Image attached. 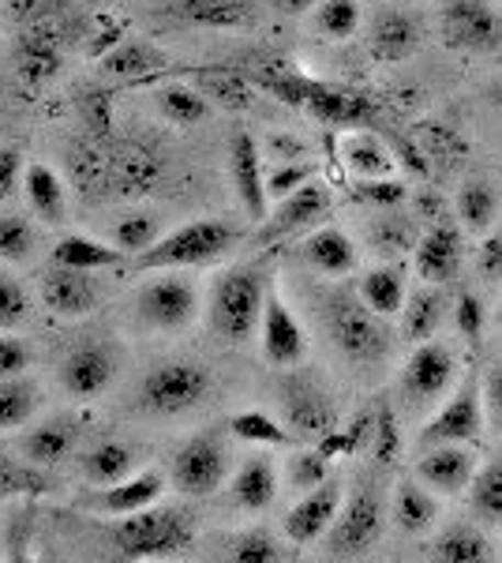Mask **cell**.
Wrapping results in <instances>:
<instances>
[{
    "instance_id": "83f0119b",
    "label": "cell",
    "mask_w": 502,
    "mask_h": 563,
    "mask_svg": "<svg viewBox=\"0 0 502 563\" xmlns=\"http://www.w3.org/2000/svg\"><path fill=\"white\" fill-rule=\"evenodd\" d=\"M23 192L31 211L42 218L45 225H60L64 211H68V192H64V180L57 177V169L49 166H26L23 174Z\"/></svg>"
},
{
    "instance_id": "277c9868",
    "label": "cell",
    "mask_w": 502,
    "mask_h": 563,
    "mask_svg": "<svg viewBox=\"0 0 502 563\" xmlns=\"http://www.w3.org/2000/svg\"><path fill=\"white\" fill-rule=\"evenodd\" d=\"M270 95H278L281 102L308 109L312 117H319L323 124H337V129H356V124H368L376 117V109L364 95H353V90L331 87V84H315L308 76H263L259 79Z\"/></svg>"
},
{
    "instance_id": "8fae6325",
    "label": "cell",
    "mask_w": 502,
    "mask_h": 563,
    "mask_svg": "<svg viewBox=\"0 0 502 563\" xmlns=\"http://www.w3.org/2000/svg\"><path fill=\"white\" fill-rule=\"evenodd\" d=\"M483 421H488V410H483V395L472 379L454 390L446 398V406L432 421L420 429V448H435V443H477L483 432Z\"/></svg>"
},
{
    "instance_id": "7402d4cb",
    "label": "cell",
    "mask_w": 502,
    "mask_h": 563,
    "mask_svg": "<svg viewBox=\"0 0 502 563\" xmlns=\"http://www.w3.org/2000/svg\"><path fill=\"white\" fill-rule=\"evenodd\" d=\"M60 68V26H23L15 42V71L23 84L38 87Z\"/></svg>"
},
{
    "instance_id": "ba28073f",
    "label": "cell",
    "mask_w": 502,
    "mask_h": 563,
    "mask_svg": "<svg viewBox=\"0 0 502 563\" xmlns=\"http://www.w3.org/2000/svg\"><path fill=\"white\" fill-rule=\"evenodd\" d=\"M225 474H230V451H225L222 435L199 432L172 455L169 485L185 496H210L222 488Z\"/></svg>"
},
{
    "instance_id": "52a82bcc",
    "label": "cell",
    "mask_w": 502,
    "mask_h": 563,
    "mask_svg": "<svg viewBox=\"0 0 502 563\" xmlns=\"http://www.w3.org/2000/svg\"><path fill=\"white\" fill-rule=\"evenodd\" d=\"M382 316L371 312L368 305L360 301V294H337L326 305V327H331V339L334 346L345 353L349 361H379L387 353V331L379 327Z\"/></svg>"
},
{
    "instance_id": "4316f807",
    "label": "cell",
    "mask_w": 502,
    "mask_h": 563,
    "mask_svg": "<svg viewBox=\"0 0 502 563\" xmlns=\"http://www.w3.org/2000/svg\"><path fill=\"white\" fill-rule=\"evenodd\" d=\"M420 42V26L416 20H409L405 12H382L368 26V49L379 60H401L416 49Z\"/></svg>"
},
{
    "instance_id": "f5cc1de1",
    "label": "cell",
    "mask_w": 502,
    "mask_h": 563,
    "mask_svg": "<svg viewBox=\"0 0 502 563\" xmlns=\"http://www.w3.org/2000/svg\"><path fill=\"white\" fill-rule=\"evenodd\" d=\"M315 177V166H308V162H281V166H274L267 174V192L270 199L278 203V199H286L289 192H297L300 185H308V180Z\"/></svg>"
},
{
    "instance_id": "8d00e7d4",
    "label": "cell",
    "mask_w": 502,
    "mask_h": 563,
    "mask_svg": "<svg viewBox=\"0 0 502 563\" xmlns=\"http://www.w3.org/2000/svg\"><path fill=\"white\" fill-rule=\"evenodd\" d=\"M439 327H443V294L424 282V289H416L405 301V308H401V331H405L409 342H427L439 334Z\"/></svg>"
},
{
    "instance_id": "816d5d0a",
    "label": "cell",
    "mask_w": 502,
    "mask_h": 563,
    "mask_svg": "<svg viewBox=\"0 0 502 563\" xmlns=\"http://www.w3.org/2000/svg\"><path fill=\"white\" fill-rule=\"evenodd\" d=\"M371 451L382 466L398 462V451H401V432H398V417L390 406H379V413L371 417Z\"/></svg>"
},
{
    "instance_id": "db71d44e",
    "label": "cell",
    "mask_w": 502,
    "mask_h": 563,
    "mask_svg": "<svg viewBox=\"0 0 502 563\" xmlns=\"http://www.w3.org/2000/svg\"><path fill=\"white\" fill-rule=\"evenodd\" d=\"M405 185L394 177H360V185H356V199L371 207H398L405 203Z\"/></svg>"
},
{
    "instance_id": "b9f144b4",
    "label": "cell",
    "mask_w": 502,
    "mask_h": 563,
    "mask_svg": "<svg viewBox=\"0 0 502 563\" xmlns=\"http://www.w3.org/2000/svg\"><path fill=\"white\" fill-rule=\"evenodd\" d=\"M38 410V387L23 376L0 379V429H23Z\"/></svg>"
},
{
    "instance_id": "74e56055",
    "label": "cell",
    "mask_w": 502,
    "mask_h": 563,
    "mask_svg": "<svg viewBox=\"0 0 502 563\" xmlns=\"http://www.w3.org/2000/svg\"><path fill=\"white\" fill-rule=\"evenodd\" d=\"M135 462H140L135 459V448H127L121 440H109V443H98V448L83 459V470L94 485L109 488V485H116V481L132 477Z\"/></svg>"
},
{
    "instance_id": "f6af8a7d",
    "label": "cell",
    "mask_w": 502,
    "mask_h": 563,
    "mask_svg": "<svg viewBox=\"0 0 502 563\" xmlns=\"http://www.w3.org/2000/svg\"><path fill=\"white\" fill-rule=\"evenodd\" d=\"M230 432L244 443H263V448H286L289 429H281V421H274L263 410H244L230 421Z\"/></svg>"
},
{
    "instance_id": "d4e9b609",
    "label": "cell",
    "mask_w": 502,
    "mask_h": 563,
    "mask_svg": "<svg viewBox=\"0 0 502 563\" xmlns=\"http://www.w3.org/2000/svg\"><path fill=\"white\" fill-rule=\"evenodd\" d=\"M233 504L241 507V511H267V507L274 504V496H278V470H274V462L267 455H255L244 462L241 470H236L233 485Z\"/></svg>"
},
{
    "instance_id": "e7e4bbea",
    "label": "cell",
    "mask_w": 502,
    "mask_h": 563,
    "mask_svg": "<svg viewBox=\"0 0 502 563\" xmlns=\"http://www.w3.org/2000/svg\"><path fill=\"white\" fill-rule=\"evenodd\" d=\"M390 4H416V0H390Z\"/></svg>"
},
{
    "instance_id": "94428289",
    "label": "cell",
    "mask_w": 502,
    "mask_h": 563,
    "mask_svg": "<svg viewBox=\"0 0 502 563\" xmlns=\"http://www.w3.org/2000/svg\"><path fill=\"white\" fill-rule=\"evenodd\" d=\"M480 395H483V410H488V421H495L502 429V365H495L483 376L480 384Z\"/></svg>"
},
{
    "instance_id": "7dc6e473",
    "label": "cell",
    "mask_w": 502,
    "mask_h": 563,
    "mask_svg": "<svg viewBox=\"0 0 502 563\" xmlns=\"http://www.w3.org/2000/svg\"><path fill=\"white\" fill-rule=\"evenodd\" d=\"M34 256V225L23 214H0V260L26 263Z\"/></svg>"
},
{
    "instance_id": "680465c9",
    "label": "cell",
    "mask_w": 502,
    "mask_h": 563,
    "mask_svg": "<svg viewBox=\"0 0 502 563\" xmlns=\"http://www.w3.org/2000/svg\"><path fill=\"white\" fill-rule=\"evenodd\" d=\"M26 368H31V350L20 339H0V379L23 376Z\"/></svg>"
},
{
    "instance_id": "be15d7a7",
    "label": "cell",
    "mask_w": 502,
    "mask_h": 563,
    "mask_svg": "<svg viewBox=\"0 0 502 563\" xmlns=\"http://www.w3.org/2000/svg\"><path fill=\"white\" fill-rule=\"evenodd\" d=\"M319 0H274V8H281L286 15H304V12H315Z\"/></svg>"
},
{
    "instance_id": "ab89813d",
    "label": "cell",
    "mask_w": 502,
    "mask_h": 563,
    "mask_svg": "<svg viewBox=\"0 0 502 563\" xmlns=\"http://www.w3.org/2000/svg\"><path fill=\"white\" fill-rule=\"evenodd\" d=\"M196 87L203 90L210 102H217L225 109H248L255 102L252 84L241 71H230V68H203L196 76Z\"/></svg>"
},
{
    "instance_id": "5b68a950",
    "label": "cell",
    "mask_w": 502,
    "mask_h": 563,
    "mask_svg": "<svg viewBox=\"0 0 502 563\" xmlns=\"http://www.w3.org/2000/svg\"><path fill=\"white\" fill-rule=\"evenodd\" d=\"M210 395V372L196 361H166V365L150 368L140 384L143 410L154 417H180L196 410Z\"/></svg>"
},
{
    "instance_id": "4fadbf2b",
    "label": "cell",
    "mask_w": 502,
    "mask_h": 563,
    "mask_svg": "<svg viewBox=\"0 0 502 563\" xmlns=\"http://www.w3.org/2000/svg\"><path fill=\"white\" fill-rule=\"evenodd\" d=\"M140 316L154 331H180L199 316V294L185 278H154L140 289Z\"/></svg>"
},
{
    "instance_id": "6125c7cd",
    "label": "cell",
    "mask_w": 502,
    "mask_h": 563,
    "mask_svg": "<svg viewBox=\"0 0 502 563\" xmlns=\"http://www.w3.org/2000/svg\"><path fill=\"white\" fill-rule=\"evenodd\" d=\"M477 267H480V275H483V278H491V282L502 278V230H499V233H491V238L480 244Z\"/></svg>"
},
{
    "instance_id": "6f0895ef",
    "label": "cell",
    "mask_w": 502,
    "mask_h": 563,
    "mask_svg": "<svg viewBox=\"0 0 502 563\" xmlns=\"http://www.w3.org/2000/svg\"><path fill=\"white\" fill-rule=\"evenodd\" d=\"M454 323L469 342H480L483 334V305L477 294H461L458 305H454Z\"/></svg>"
},
{
    "instance_id": "f907efd6",
    "label": "cell",
    "mask_w": 502,
    "mask_h": 563,
    "mask_svg": "<svg viewBox=\"0 0 502 563\" xmlns=\"http://www.w3.org/2000/svg\"><path fill=\"white\" fill-rule=\"evenodd\" d=\"M49 488V481L34 470L20 466V462L0 455V499H12V496H38Z\"/></svg>"
},
{
    "instance_id": "11a10c76",
    "label": "cell",
    "mask_w": 502,
    "mask_h": 563,
    "mask_svg": "<svg viewBox=\"0 0 502 563\" xmlns=\"http://www.w3.org/2000/svg\"><path fill=\"white\" fill-rule=\"evenodd\" d=\"M31 312V301H26V289L15 278L0 275V327H20Z\"/></svg>"
},
{
    "instance_id": "9a60e30c",
    "label": "cell",
    "mask_w": 502,
    "mask_h": 563,
    "mask_svg": "<svg viewBox=\"0 0 502 563\" xmlns=\"http://www.w3.org/2000/svg\"><path fill=\"white\" fill-rule=\"evenodd\" d=\"M477 477L472 443H435L416 459V481H424L435 496H461Z\"/></svg>"
},
{
    "instance_id": "5bb4252c",
    "label": "cell",
    "mask_w": 502,
    "mask_h": 563,
    "mask_svg": "<svg viewBox=\"0 0 502 563\" xmlns=\"http://www.w3.org/2000/svg\"><path fill=\"white\" fill-rule=\"evenodd\" d=\"M259 342H263V357H267L274 368H293L308 353L304 327H300V320L293 316V308L281 301L278 289L267 294V308H263V323H259Z\"/></svg>"
},
{
    "instance_id": "f35d334b",
    "label": "cell",
    "mask_w": 502,
    "mask_h": 563,
    "mask_svg": "<svg viewBox=\"0 0 502 563\" xmlns=\"http://www.w3.org/2000/svg\"><path fill=\"white\" fill-rule=\"evenodd\" d=\"M469 507H472V519L480 526L502 522V459L477 470V477L469 485Z\"/></svg>"
},
{
    "instance_id": "d590c367",
    "label": "cell",
    "mask_w": 502,
    "mask_h": 563,
    "mask_svg": "<svg viewBox=\"0 0 502 563\" xmlns=\"http://www.w3.org/2000/svg\"><path fill=\"white\" fill-rule=\"evenodd\" d=\"M154 106H158V113L166 117L172 129H191V124L207 121V113H210V98L199 87H188V84L158 87Z\"/></svg>"
},
{
    "instance_id": "8992f818",
    "label": "cell",
    "mask_w": 502,
    "mask_h": 563,
    "mask_svg": "<svg viewBox=\"0 0 502 563\" xmlns=\"http://www.w3.org/2000/svg\"><path fill=\"white\" fill-rule=\"evenodd\" d=\"M382 519H387V511H382L379 493L371 485H360L345 499L334 526L326 530V556L356 560L371 552V544L382 538Z\"/></svg>"
},
{
    "instance_id": "603a6c76",
    "label": "cell",
    "mask_w": 502,
    "mask_h": 563,
    "mask_svg": "<svg viewBox=\"0 0 502 563\" xmlns=\"http://www.w3.org/2000/svg\"><path fill=\"white\" fill-rule=\"evenodd\" d=\"M113 372H116L113 353L102 346H83L64 361V387L76 398H94L113 384Z\"/></svg>"
},
{
    "instance_id": "7a4b0ae2",
    "label": "cell",
    "mask_w": 502,
    "mask_h": 563,
    "mask_svg": "<svg viewBox=\"0 0 502 563\" xmlns=\"http://www.w3.org/2000/svg\"><path fill=\"white\" fill-rule=\"evenodd\" d=\"M267 275L259 267H230L210 289V331L230 346H248L267 308Z\"/></svg>"
},
{
    "instance_id": "d6a6232c",
    "label": "cell",
    "mask_w": 502,
    "mask_h": 563,
    "mask_svg": "<svg viewBox=\"0 0 502 563\" xmlns=\"http://www.w3.org/2000/svg\"><path fill=\"white\" fill-rule=\"evenodd\" d=\"M432 560L443 563H488L495 556V544H491L477 526H450L439 538L432 541Z\"/></svg>"
},
{
    "instance_id": "bcb514c9",
    "label": "cell",
    "mask_w": 502,
    "mask_h": 563,
    "mask_svg": "<svg viewBox=\"0 0 502 563\" xmlns=\"http://www.w3.org/2000/svg\"><path fill=\"white\" fill-rule=\"evenodd\" d=\"M76 0H12L8 15L20 26H60V20H68Z\"/></svg>"
},
{
    "instance_id": "7c38bea8",
    "label": "cell",
    "mask_w": 502,
    "mask_h": 563,
    "mask_svg": "<svg viewBox=\"0 0 502 563\" xmlns=\"http://www.w3.org/2000/svg\"><path fill=\"white\" fill-rule=\"evenodd\" d=\"M331 211V188L323 185L319 177H312L308 185H300L297 192H289L286 199H278V207L263 218L259 230V244L293 238V233H304Z\"/></svg>"
},
{
    "instance_id": "6da1fadb",
    "label": "cell",
    "mask_w": 502,
    "mask_h": 563,
    "mask_svg": "<svg viewBox=\"0 0 502 563\" xmlns=\"http://www.w3.org/2000/svg\"><path fill=\"white\" fill-rule=\"evenodd\" d=\"M196 544V519L180 507H143L113 526L116 560H172Z\"/></svg>"
},
{
    "instance_id": "3957f363",
    "label": "cell",
    "mask_w": 502,
    "mask_h": 563,
    "mask_svg": "<svg viewBox=\"0 0 502 563\" xmlns=\"http://www.w3.org/2000/svg\"><path fill=\"white\" fill-rule=\"evenodd\" d=\"M241 241L236 225L222 222V218H199L188 222L172 233H161L158 244L140 256H132L135 275H147V271H180V267H207V263L222 260L233 244Z\"/></svg>"
},
{
    "instance_id": "91938a15",
    "label": "cell",
    "mask_w": 502,
    "mask_h": 563,
    "mask_svg": "<svg viewBox=\"0 0 502 563\" xmlns=\"http://www.w3.org/2000/svg\"><path fill=\"white\" fill-rule=\"evenodd\" d=\"M23 158L15 151H0V203L4 199H12V192L15 188L23 185Z\"/></svg>"
},
{
    "instance_id": "9c48e42d",
    "label": "cell",
    "mask_w": 502,
    "mask_h": 563,
    "mask_svg": "<svg viewBox=\"0 0 502 563\" xmlns=\"http://www.w3.org/2000/svg\"><path fill=\"white\" fill-rule=\"evenodd\" d=\"M454 372H458V361H454V350L446 342H416V350L409 353L405 368H401V390H405V398L416 410H427L450 390Z\"/></svg>"
},
{
    "instance_id": "484cf974",
    "label": "cell",
    "mask_w": 502,
    "mask_h": 563,
    "mask_svg": "<svg viewBox=\"0 0 502 563\" xmlns=\"http://www.w3.org/2000/svg\"><path fill=\"white\" fill-rule=\"evenodd\" d=\"M76 440H79V429L76 421H68V417H57V421H45L38 429H31L20 440V451L26 462H34V466H57L76 451Z\"/></svg>"
},
{
    "instance_id": "d6986e66",
    "label": "cell",
    "mask_w": 502,
    "mask_h": 563,
    "mask_svg": "<svg viewBox=\"0 0 502 563\" xmlns=\"http://www.w3.org/2000/svg\"><path fill=\"white\" fill-rule=\"evenodd\" d=\"M461 256H465V249H461V230H458V225L435 222L432 230L416 241L413 267H416L420 282H427V286H446V282L458 275Z\"/></svg>"
},
{
    "instance_id": "836d02e7",
    "label": "cell",
    "mask_w": 502,
    "mask_h": 563,
    "mask_svg": "<svg viewBox=\"0 0 502 563\" xmlns=\"http://www.w3.org/2000/svg\"><path fill=\"white\" fill-rule=\"evenodd\" d=\"M342 162L356 177H390V169H394V158H390L387 143L371 132H345Z\"/></svg>"
},
{
    "instance_id": "681fc988",
    "label": "cell",
    "mask_w": 502,
    "mask_h": 563,
    "mask_svg": "<svg viewBox=\"0 0 502 563\" xmlns=\"http://www.w3.org/2000/svg\"><path fill=\"white\" fill-rule=\"evenodd\" d=\"M225 556L233 563H278L281 544L274 541L267 530H248V533H241V538H233Z\"/></svg>"
},
{
    "instance_id": "ffe728a7",
    "label": "cell",
    "mask_w": 502,
    "mask_h": 563,
    "mask_svg": "<svg viewBox=\"0 0 502 563\" xmlns=\"http://www.w3.org/2000/svg\"><path fill=\"white\" fill-rule=\"evenodd\" d=\"M337 511H342V485L326 477L323 485L304 493V499L286 515V538L293 544H312L319 538H326Z\"/></svg>"
},
{
    "instance_id": "7bdbcfd3",
    "label": "cell",
    "mask_w": 502,
    "mask_h": 563,
    "mask_svg": "<svg viewBox=\"0 0 502 563\" xmlns=\"http://www.w3.org/2000/svg\"><path fill=\"white\" fill-rule=\"evenodd\" d=\"M158 238H161V222L154 214H124L121 222L113 225V244L124 252L127 260L154 249Z\"/></svg>"
},
{
    "instance_id": "ac0fdd59",
    "label": "cell",
    "mask_w": 502,
    "mask_h": 563,
    "mask_svg": "<svg viewBox=\"0 0 502 563\" xmlns=\"http://www.w3.org/2000/svg\"><path fill=\"white\" fill-rule=\"evenodd\" d=\"M286 424L300 440H326L337 429L334 402L308 379H289L286 384Z\"/></svg>"
},
{
    "instance_id": "9f6ffc18",
    "label": "cell",
    "mask_w": 502,
    "mask_h": 563,
    "mask_svg": "<svg viewBox=\"0 0 502 563\" xmlns=\"http://www.w3.org/2000/svg\"><path fill=\"white\" fill-rule=\"evenodd\" d=\"M371 244H376L379 252H387V256H401V252L416 249V238H413V230H409V222L387 218V222H379L376 230H371Z\"/></svg>"
},
{
    "instance_id": "2e32d148",
    "label": "cell",
    "mask_w": 502,
    "mask_h": 563,
    "mask_svg": "<svg viewBox=\"0 0 502 563\" xmlns=\"http://www.w3.org/2000/svg\"><path fill=\"white\" fill-rule=\"evenodd\" d=\"M230 174L233 188L241 196L244 211L252 222H263L270 214V192H267V169H263V151L248 132H233L230 140Z\"/></svg>"
},
{
    "instance_id": "30bf717a",
    "label": "cell",
    "mask_w": 502,
    "mask_h": 563,
    "mask_svg": "<svg viewBox=\"0 0 502 563\" xmlns=\"http://www.w3.org/2000/svg\"><path fill=\"white\" fill-rule=\"evenodd\" d=\"M439 26L450 49L491 53L502 45V15L488 0H446L439 12Z\"/></svg>"
},
{
    "instance_id": "1f68e13d",
    "label": "cell",
    "mask_w": 502,
    "mask_h": 563,
    "mask_svg": "<svg viewBox=\"0 0 502 563\" xmlns=\"http://www.w3.org/2000/svg\"><path fill=\"white\" fill-rule=\"evenodd\" d=\"M356 294L376 316H398L405 308V275L401 267H371L360 275Z\"/></svg>"
},
{
    "instance_id": "cb8c5ba5",
    "label": "cell",
    "mask_w": 502,
    "mask_h": 563,
    "mask_svg": "<svg viewBox=\"0 0 502 563\" xmlns=\"http://www.w3.org/2000/svg\"><path fill=\"white\" fill-rule=\"evenodd\" d=\"M169 477L161 470H140V474L116 481V485L105 488V496L98 499V507H105L109 515H132V511H143V507L158 504L161 493H166Z\"/></svg>"
},
{
    "instance_id": "c3c4849f",
    "label": "cell",
    "mask_w": 502,
    "mask_h": 563,
    "mask_svg": "<svg viewBox=\"0 0 502 563\" xmlns=\"http://www.w3.org/2000/svg\"><path fill=\"white\" fill-rule=\"evenodd\" d=\"M326 477H331V455H326L319 443L308 451H297V455L289 459V485L300 488V493H312Z\"/></svg>"
},
{
    "instance_id": "f1b7e54d",
    "label": "cell",
    "mask_w": 502,
    "mask_h": 563,
    "mask_svg": "<svg viewBox=\"0 0 502 563\" xmlns=\"http://www.w3.org/2000/svg\"><path fill=\"white\" fill-rule=\"evenodd\" d=\"M53 263L60 267H76V271H113L127 263V256L116 244H102L94 238H83V233H71V238H60L57 249H53Z\"/></svg>"
},
{
    "instance_id": "e575fe53",
    "label": "cell",
    "mask_w": 502,
    "mask_h": 563,
    "mask_svg": "<svg viewBox=\"0 0 502 563\" xmlns=\"http://www.w3.org/2000/svg\"><path fill=\"white\" fill-rule=\"evenodd\" d=\"M102 68L116 79H150L166 71V53L154 49L150 42H121L113 53H105Z\"/></svg>"
},
{
    "instance_id": "4dcf8cb0",
    "label": "cell",
    "mask_w": 502,
    "mask_h": 563,
    "mask_svg": "<svg viewBox=\"0 0 502 563\" xmlns=\"http://www.w3.org/2000/svg\"><path fill=\"white\" fill-rule=\"evenodd\" d=\"M300 256L312 263L315 271H323V275H349V271L356 267L353 241L345 238L342 230H334V225H326V230H315L312 238L304 241Z\"/></svg>"
},
{
    "instance_id": "60d3db41",
    "label": "cell",
    "mask_w": 502,
    "mask_h": 563,
    "mask_svg": "<svg viewBox=\"0 0 502 563\" xmlns=\"http://www.w3.org/2000/svg\"><path fill=\"white\" fill-rule=\"evenodd\" d=\"M312 26L326 42H345L360 31V0H319Z\"/></svg>"
},
{
    "instance_id": "ee69618b",
    "label": "cell",
    "mask_w": 502,
    "mask_h": 563,
    "mask_svg": "<svg viewBox=\"0 0 502 563\" xmlns=\"http://www.w3.org/2000/svg\"><path fill=\"white\" fill-rule=\"evenodd\" d=\"M495 192H491L488 185H480V180H469V185L458 192V218L465 230L480 233V230H491V222H495Z\"/></svg>"
},
{
    "instance_id": "e0dca14e",
    "label": "cell",
    "mask_w": 502,
    "mask_h": 563,
    "mask_svg": "<svg viewBox=\"0 0 502 563\" xmlns=\"http://www.w3.org/2000/svg\"><path fill=\"white\" fill-rule=\"evenodd\" d=\"M42 301L53 316H60V320H83V316H90L98 308V286H94V278H90V271L53 263L42 275Z\"/></svg>"
},
{
    "instance_id": "44dd1931",
    "label": "cell",
    "mask_w": 502,
    "mask_h": 563,
    "mask_svg": "<svg viewBox=\"0 0 502 563\" xmlns=\"http://www.w3.org/2000/svg\"><path fill=\"white\" fill-rule=\"evenodd\" d=\"M166 15L199 31H241L255 23V0H169Z\"/></svg>"
},
{
    "instance_id": "f546056e",
    "label": "cell",
    "mask_w": 502,
    "mask_h": 563,
    "mask_svg": "<svg viewBox=\"0 0 502 563\" xmlns=\"http://www.w3.org/2000/svg\"><path fill=\"white\" fill-rule=\"evenodd\" d=\"M394 522L405 533H427L439 522V499L424 481H401L394 493Z\"/></svg>"
}]
</instances>
